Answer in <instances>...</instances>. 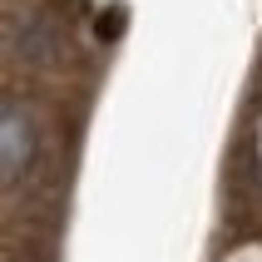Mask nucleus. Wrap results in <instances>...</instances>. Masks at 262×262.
I'll return each instance as SVG.
<instances>
[{
    "label": "nucleus",
    "instance_id": "obj_1",
    "mask_svg": "<svg viewBox=\"0 0 262 262\" xmlns=\"http://www.w3.org/2000/svg\"><path fill=\"white\" fill-rule=\"evenodd\" d=\"M40 159V124L25 99L0 89V183H20Z\"/></svg>",
    "mask_w": 262,
    "mask_h": 262
}]
</instances>
